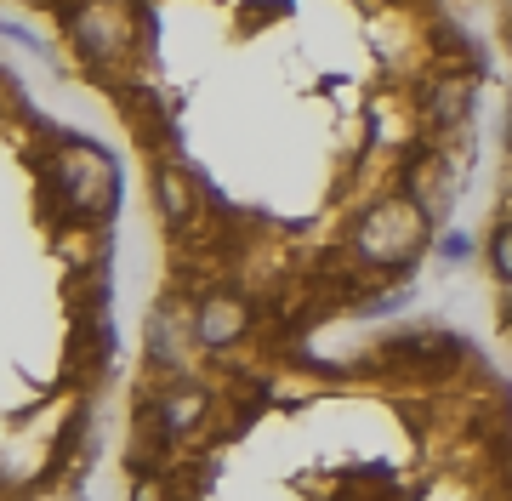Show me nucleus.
Returning <instances> with one entry per match:
<instances>
[{
    "instance_id": "nucleus-7",
    "label": "nucleus",
    "mask_w": 512,
    "mask_h": 501,
    "mask_svg": "<svg viewBox=\"0 0 512 501\" xmlns=\"http://www.w3.org/2000/svg\"><path fill=\"white\" fill-rule=\"evenodd\" d=\"M200 410H205V393H171V399H165V422H171V427H188Z\"/></svg>"
},
{
    "instance_id": "nucleus-8",
    "label": "nucleus",
    "mask_w": 512,
    "mask_h": 501,
    "mask_svg": "<svg viewBox=\"0 0 512 501\" xmlns=\"http://www.w3.org/2000/svg\"><path fill=\"white\" fill-rule=\"evenodd\" d=\"M490 268L501 279H512V223L495 228V240H490Z\"/></svg>"
},
{
    "instance_id": "nucleus-4",
    "label": "nucleus",
    "mask_w": 512,
    "mask_h": 501,
    "mask_svg": "<svg viewBox=\"0 0 512 501\" xmlns=\"http://www.w3.org/2000/svg\"><path fill=\"white\" fill-rule=\"evenodd\" d=\"M416 194H410V200L421 205V211H427V217H433V223H439L444 211H450V200H456V177H450V166H444V160H427V166H416Z\"/></svg>"
},
{
    "instance_id": "nucleus-5",
    "label": "nucleus",
    "mask_w": 512,
    "mask_h": 501,
    "mask_svg": "<svg viewBox=\"0 0 512 501\" xmlns=\"http://www.w3.org/2000/svg\"><path fill=\"white\" fill-rule=\"evenodd\" d=\"M473 109V80H444L433 92V126H461V114Z\"/></svg>"
},
{
    "instance_id": "nucleus-9",
    "label": "nucleus",
    "mask_w": 512,
    "mask_h": 501,
    "mask_svg": "<svg viewBox=\"0 0 512 501\" xmlns=\"http://www.w3.org/2000/svg\"><path fill=\"white\" fill-rule=\"evenodd\" d=\"M439 251H444V257H467V240H461V234H450V240H444Z\"/></svg>"
},
{
    "instance_id": "nucleus-2",
    "label": "nucleus",
    "mask_w": 512,
    "mask_h": 501,
    "mask_svg": "<svg viewBox=\"0 0 512 501\" xmlns=\"http://www.w3.org/2000/svg\"><path fill=\"white\" fill-rule=\"evenodd\" d=\"M427 223L433 217L410 194H393L359 223V257L376 262V268H404L421 251V240H427Z\"/></svg>"
},
{
    "instance_id": "nucleus-6",
    "label": "nucleus",
    "mask_w": 512,
    "mask_h": 501,
    "mask_svg": "<svg viewBox=\"0 0 512 501\" xmlns=\"http://www.w3.org/2000/svg\"><path fill=\"white\" fill-rule=\"evenodd\" d=\"M160 194H165V217H171V223H183V217H188V183H183V171H160Z\"/></svg>"
},
{
    "instance_id": "nucleus-1",
    "label": "nucleus",
    "mask_w": 512,
    "mask_h": 501,
    "mask_svg": "<svg viewBox=\"0 0 512 501\" xmlns=\"http://www.w3.org/2000/svg\"><path fill=\"white\" fill-rule=\"evenodd\" d=\"M57 194H63L69 217H109L120 205V171H114V160L97 143L69 137L57 149Z\"/></svg>"
},
{
    "instance_id": "nucleus-10",
    "label": "nucleus",
    "mask_w": 512,
    "mask_h": 501,
    "mask_svg": "<svg viewBox=\"0 0 512 501\" xmlns=\"http://www.w3.org/2000/svg\"><path fill=\"white\" fill-rule=\"evenodd\" d=\"M507 126H512V109H507ZM507 143H512V131H507Z\"/></svg>"
},
{
    "instance_id": "nucleus-11",
    "label": "nucleus",
    "mask_w": 512,
    "mask_h": 501,
    "mask_svg": "<svg viewBox=\"0 0 512 501\" xmlns=\"http://www.w3.org/2000/svg\"><path fill=\"white\" fill-rule=\"evenodd\" d=\"M507 336H512V319H507Z\"/></svg>"
},
{
    "instance_id": "nucleus-3",
    "label": "nucleus",
    "mask_w": 512,
    "mask_h": 501,
    "mask_svg": "<svg viewBox=\"0 0 512 501\" xmlns=\"http://www.w3.org/2000/svg\"><path fill=\"white\" fill-rule=\"evenodd\" d=\"M245 325H251V308L239 297H205L200 314H194V342L200 348H234L239 336H245Z\"/></svg>"
}]
</instances>
